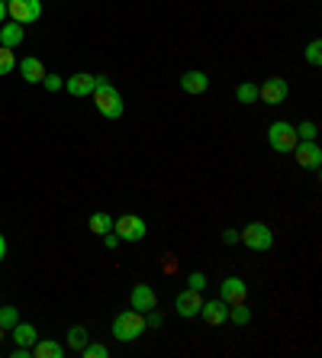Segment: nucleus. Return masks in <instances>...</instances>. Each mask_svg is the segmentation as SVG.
<instances>
[{
	"mask_svg": "<svg viewBox=\"0 0 322 358\" xmlns=\"http://www.w3.org/2000/svg\"><path fill=\"white\" fill-rule=\"evenodd\" d=\"M94 103H97V113L107 120H119L123 117V94L116 91L110 78L97 75V87H94Z\"/></svg>",
	"mask_w": 322,
	"mask_h": 358,
	"instance_id": "f257e3e1",
	"label": "nucleus"
},
{
	"mask_svg": "<svg viewBox=\"0 0 322 358\" xmlns=\"http://www.w3.org/2000/svg\"><path fill=\"white\" fill-rule=\"evenodd\" d=\"M145 329H149V323H145V313H139V310H123L113 320V336L119 342H136L139 336H145Z\"/></svg>",
	"mask_w": 322,
	"mask_h": 358,
	"instance_id": "f03ea898",
	"label": "nucleus"
},
{
	"mask_svg": "<svg viewBox=\"0 0 322 358\" xmlns=\"http://www.w3.org/2000/svg\"><path fill=\"white\" fill-rule=\"evenodd\" d=\"M239 242H245L251 252H268L274 245V229L268 223H248L239 229Z\"/></svg>",
	"mask_w": 322,
	"mask_h": 358,
	"instance_id": "7ed1b4c3",
	"label": "nucleus"
},
{
	"mask_svg": "<svg viewBox=\"0 0 322 358\" xmlns=\"http://www.w3.org/2000/svg\"><path fill=\"white\" fill-rule=\"evenodd\" d=\"M268 142H271L274 152H284V155H287V152L297 149L300 139H297V129H293L287 120H277V123L268 126Z\"/></svg>",
	"mask_w": 322,
	"mask_h": 358,
	"instance_id": "20e7f679",
	"label": "nucleus"
},
{
	"mask_svg": "<svg viewBox=\"0 0 322 358\" xmlns=\"http://www.w3.org/2000/svg\"><path fill=\"white\" fill-rule=\"evenodd\" d=\"M113 233L119 236V242H142L149 236V223L142 217H133V213H126V217L113 220Z\"/></svg>",
	"mask_w": 322,
	"mask_h": 358,
	"instance_id": "39448f33",
	"label": "nucleus"
},
{
	"mask_svg": "<svg viewBox=\"0 0 322 358\" xmlns=\"http://www.w3.org/2000/svg\"><path fill=\"white\" fill-rule=\"evenodd\" d=\"M7 17L13 23H36L42 17V0H7Z\"/></svg>",
	"mask_w": 322,
	"mask_h": 358,
	"instance_id": "423d86ee",
	"label": "nucleus"
},
{
	"mask_svg": "<svg viewBox=\"0 0 322 358\" xmlns=\"http://www.w3.org/2000/svg\"><path fill=\"white\" fill-rule=\"evenodd\" d=\"M200 294H203V291H193V287L181 291L177 297H174V310H177L184 320L200 317V307H203V297H200Z\"/></svg>",
	"mask_w": 322,
	"mask_h": 358,
	"instance_id": "0eeeda50",
	"label": "nucleus"
},
{
	"mask_svg": "<svg viewBox=\"0 0 322 358\" xmlns=\"http://www.w3.org/2000/svg\"><path fill=\"white\" fill-rule=\"evenodd\" d=\"M219 300H223L226 307H235V303H245L248 300V284L242 278H226L219 284Z\"/></svg>",
	"mask_w": 322,
	"mask_h": 358,
	"instance_id": "6e6552de",
	"label": "nucleus"
},
{
	"mask_svg": "<svg viewBox=\"0 0 322 358\" xmlns=\"http://www.w3.org/2000/svg\"><path fill=\"white\" fill-rule=\"evenodd\" d=\"M293 155H297V165L300 168H319L322 165V149L316 139H300L297 149H293Z\"/></svg>",
	"mask_w": 322,
	"mask_h": 358,
	"instance_id": "1a4fd4ad",
	"label": "nucleus"
},
{
	"mask_svg": "<svg viewBox=\"0 0 322 358\" xmlns=\"http://www.w3.org/2000/svg\"><path fill=\"white\" fill-rule=\"evenodd\" d=\"M287 94H290V87L284 78H268V81L258 87V100H261V103H284Z\"/></svg>",
	"mask_w": 322,
	"mask_h": 358,
	"instance_id": "9d476101",
	"label": "nucleus"
},
{
	"mask_svg": "<svg viewBox=\"0 0 322 358\" xmlns=\"http://www.w3.org/2000/svg\"><path fill=\"white\" fill-rule=\"evenodd\" d=\"M129 303H133V310H139V313L158 310V294H155V287H149V284H136L133 294H129Z\"/></svg>",
	"mask_w": 322,
	"mask_h": 358,
	"instance_id": "9b49d317",
	"label": "nucleus"
},
{
	"mask_svg": "<svg viewBox=\"0 0 322 358\" xmlns=\"http://www.w3.org/2000/svg\"><path fill=\"white\" fill-rule=\"evenodd\" d=\"M94 87H97V75H91V71L71 75L65 81V91L71 94V97H87V94H94Z\"/></svg>",
	"mask_w": 322,
	"mask_h": 358,
	"instance_id": "f8f14e48",
	"label": "nucleus"
},
{
	"mask_svg": "<svg viewBox=\"0 0 322 358\" xmlns=\"http://www.w3.org/2000/svg\"><path fill=\"white\" fill-rule=\"evenodd\" d=\"M200 317H203V323H210V326H223L226 320H229V310H226L223 300H203Z\"/></svg>",
	"mask_w": 322,
	"mask_h": 358,
	"instance_id": "ddd939ff",
	"label": "nucleus"
},
{
	"mask_svg": "<svg viewBox=\"0 0 322 358\" xmlns=\"http://www.w3.org/2000/svg\"><path fill=\"white\" fill-rule=\"evenodd\" d=\"M210 87V75L207 71H184L181 75V91H187V94H203Z\"/></svg>",
	"mask_w": 322,
	"mask_h": 358,
	"instance_id": "4468645a",
	"label": "nucleus"
},
{
	"mask_svg": "<svg viewBox=\"0 0 322 358\" xmlns=\"http://www.w3.org/2000/svg\"><path fill=\"white\" fill-rule=\"evenodd\" d=\"M20 75H23V81H29V84H42V78H45V65H42L36 55H29V59L20 62Z\"/></svg>",
	"mask_w": 322,
	"mask_h": 358,
	"instance_id": "2eb2a0df",
	"label": "nucleus"
},
{
	"mask_svg": "<svg viewBox=\"0 0 322 358\" xmlns=\"http://www.w3.org/2000/svg\"><path fill=\"white\" fill-rule=\"evenodd\" d=\"M10 336H13V342H17V345H26V349H33L36 339H39V329H36L33 323H17L13 329H10Z\"/></svg>",
	"mask_w": 322,
	"mask_h": 358,
	"instance_id": "dca6fc26",
	"label": "nucleus"
},
{
	"mask_svg": "<svg viewBox=\"0 0 322 358\" xmlns=\"http://www.w3.org/2000/svg\"><path fill=\"white\" fill-rule=\"evenodd\" d=\"M26 39V29L20 23H10V26H0V45H7V49H17L20 42Z\"/></svg>",
	"mask_w": 322,
	"mask_h": 358,
	"instance_id": "f3484780",
	"label": "nucleus"
},
{
	"mask_svg": "<svg viewBox=\"0 0 322 358\" xmlns=\"http://www.w3.org/2000/svg\"><path fill=\"white\" fill-rule=\"evenodd\" d=\"M33 355L36 358H65V345H58L52 339H36Z\"/></svg>",
	"mask_w": 322,
	"mask_h": 358,
	"instance_id": "a211bd4d",
	"label": "nucleus"
},
{
	"mask_svg": "<svg viewBox=\"0 0 322 358\" xmlns=\"http://www.w3.org/2000/svg\"><path fill=\"white\" fill-rule=\"evenodd\" d=\"M87 342H91V336H87L84 326H71V329H68V345H71V352H81Z\"/></svg>",
	"mask_w": 322,
	"mask_h": 358,
	"instance_id": "6ab92c4d",
	"label": "nucleus"
},
{
	"mask_svg": "<svg viewBox=\"0 0 322 358\" xmlns=\"http://www.w3.org/2000/svg\"><path fill=\"white\" fill-rule=\"evenodd\" d=\"M87 226H91V233L103 236V233H110V229H113V217H110V213H94Z\"/></svg>",
	"mask_w": 322,
	"mask_h": 358,
	"instance_id": "aec40b11",
	"label": "nucleus"
},
{
	"mask_svg": "<svg viewBox=\"0 0 322 358\" xmlns=\"http://www.w3.org/2000/svg\"><path fill=\"white\" fill-rule=\"evenodd\" d=\"M17 323H20V310L17 307H0V329H3V333H10Z\"/></svg>",
	"mask_w": 322,
	"mask_h": 358,
	"instance_id": "412c9836",
	"label": "nucleus"
},
{
	"mask_svg": "<svg viewBox=\"0 0 322 358\" xmlns=\"http://www.w3.org/2000/svg\"><path fill=\"white\" fill-rule=\"evenodd\" d=\"M235 100H239V103H255L258 100V84H251V81L239 84V87H235Z\"/></svg>",
	"mask_w": 322,
	"mask_h": 358,
	"instance_id": "4be33fe9",
	"label": "nucleus"
},
{
	"mask_svg": "<svg viewBox=\"0 0 322 358\" xmlns=\"http://www.w3.org/2000/svg\"><path fill=\"white\" fill-rule=\"evenodd\" d=\"M229 320L235 326H248V323H251V310H248V303H235V307L229 310Z\"/></svg>",
	"mask_w": 322,
	"mask_h": 358,
	"instance_id": "5701e85b",
	"label": "nucleus"
},
{
	"mask_svg": "<svg viewBox=\"0 0 322 358\" xmlns=\"http://www.w3.org/2000/svg\"><path fill=\"white\" fill-rule=\"evenodd\" d=\"M17 68V55H13V49H7V45H0V78L10 75Z\"/></svg>",
	"mask_w": 322,
	"mask_h": 358,
	"instance_id": "b1692460",
	"label": "nucleus"
},
{
	"mask_svg": "<svg viewBox=\"0 0 322 358\" xmlns=\"http://www.w3.org/2000/svg\"><path fill=\"white\" fill-rule=\"evenodd\" d=\"M81 355L84 358H107L110 349H107V345H100V342H87V345L81 349Z\"/></svg>",
	"mask_w": 322,
	"mask_h": 358,
	"instance_id": "393cba45",
	"label": "nucleus"
},
{
	"mask_svg": "<svg viewBox=\"0 0 322 358\" xmlns=\"http://www.w3.org/2000/svg\"><path fill=\"white\" fill-rule=\"evenodd\" d=\"M306 62H309V65H322V42L319 39H313L306 45Z\"/></svg>",
	"mask_w": 322,
	"mask_h": 358,
	"instance_id": "a878e982",
	"label": "nucleus"
},
{
	"mask_svg": "<svg viewBox=\"0 0 322 358\" xmlns=\"http://www.w3.org/2000/svg\"><path fill=\"white\" fill-rule=\"evenodd\" d=\"M293 129H297V139H316V136H319V126L309 123V120L300 123V126H293Z\"/></svg>",
	"mask_w": 322,
	"mask_h": 358,
	"instance_id": "bb28decb",
	"label": "nucleus"
},
{
	"mask_svg": "<svg viewBox=\"0 0 322 358\" xmlns=\"http://www.w3.org/2000/svg\"><path fill=\"white\" fill-rule=\"evenodd\" d=\"M187 287H193V291H203V287H207V275H203V271H193V275L187 278Z\"/></svg>",
	"mask_w": 322,
	"mask_h": 358,
	"instance_id": "cd10ccee",
	"label": "nucleus"
},
{
	"mask_svg": "<svg viewBox=\"0 0 322 358\" xmlns=\"http://www.w3.org/2000/svg\"><path fill=\"white\" fill-rule=\"evenodd\" d=\"M42 84H45V91H61V87H65V81H61V78H58V75H49V71H45V78H42Z\"/></svg>",
	"mask_w": 322,
	"mask_h": 358,
	"instance_id": "c85d7f7f",
	"label": "nucleus"
},
{
	"mask_svg": "<svg viewBox=\"0 0 322 358\" xmlns=\"http://www.w3.org/2000/svg\"><path fill=\"white\" fill-rule=\"evenodd\" d=\"M100 239H103V245H107V249H116V245H119V236H116L113 229H110V233H103Z\"/></svg>",
	"mask_w": 322,
	"mask_h": 358,
	"instance_id": "c756f323",
	"label": "nucleus"
},
{
	"mask_svg": "<svg viewBox=\"0 0 322 358\" xmlns=\"http://www.w3.org/2000/svg\"><path fill=\"white\" fill-rule=\"evenodd\" d=\"M223 242H226V245H235V242H239V229H226Z\"/></svg>",
	"mask_w": 322,
	"mask_h": 358,
	"instance_id": "7c9ffc66",
	"label": "nucleus"
},
{
	"mask_svg": "<svg viewBox=\"0 0 322 358\" xmlns=\"http://www.w3.org/2000/svg\"><path fill=\"white\" fill-rule=\"evenodd\" d=\"M174 268H177V262H174V259H171V255H168V262H165V275H171Z\"/></svg>",
	"mask_w": 322,
	"mask_h": 358,
	"instance_id": "2f4dec72",
	"label": "nucleus"
},
{
	"mask_svg": "<svg viewBox=\"0 0 322 358\" xmlns=\"http://www.w3.org/2000/svg\"><path fill=\"white\" fill-rule=\"evenodd\" d=\"M7 259V239H3V236H0V262Z\"/></svg>",
	"mask_w": 322,
	"mask_h": 358,
	"instance_id": "473e14b6",
	"label": "nucleus"
},
{
	"mask_svg": "<svg viewBox=\"0 0 322 358\" xmlns=\"http://www.w3.org/2000/svg\"><path fill=\"white\" fill-rule=\"evenodd\" d=\"M3 20H7V3L0 0V23H3Z\"/></svg>",
	"mask_w": 322,
	"mask_h": 358,
	"instance_id": "72a5a7b5",
	"label": "nucleus"
},
{
	"mask_svg": "<svg viewBox=\"0 0 322 358\" xmlns=\"http://www.w3.org/2000/svg\"><path fill=\"white\" fill-rule=\"evenodd\" d=\"M0 339H3V329H0Z\"/></svg>",
	"mask_w": 322,
	"mask_h": 358,
	"instance_id": "f704fd0d",
	"label": "nucleus"
},
{
	"mask_svg": "<svg viewBox=\"0 0 322 358\" xmlns=\"http://www.w3.org/2000/svg\"><path fill=\"white\" fill-rule=\"evenodd\" d=\"M3 3H7V0H3Z\"/></svg>",
	"mask_w": 322,
	"mask_h": 358,
	"instance_id": "c9c22d12",
	"label": "nucleus"
}]
</instances>
